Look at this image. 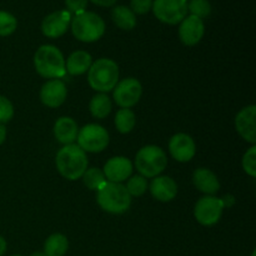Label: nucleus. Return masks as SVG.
Here are the masks:
<instances>
[{"mask_svg":"<svg viewBox=\"0 0 256 256\" xmlns=\"http://www.w3.org/2000/svg\"><path fill=\"white\" fill-rule=\"evenodd\" d=\"M55 164L62 178L74 182L82 176L85 170L88 169L89 162L84 150L80 149L76 144H70L64 145L58 152Z\"/></svg>","mask_w":256,"mask_h":256,"instance_id":"nucleus-1","label":"nucleus"},{"mask_svg":"<svg viewBox=\"0 0 256 256\" xmlns=\"http://www.w3.org/2000/svg\"><path fill=\"white\" fill-rule=\"evenodd\" d=\"M34 66L38 74L46 79H60L66 74L64 55L54 45H42L36 50Z\"/></svg>","mask_w":256,"mask_h":256,"instance_id":"nucleus-2","label":"nucleus"},{"mask_svg":"<svg viewBox=\"0 0 256 256\" xmlns=\"http://www.w3.org/2000/svg\"><path fill=\"white\" fill-rule=\"evenodd\" d=\"M96 202L104 212L118 215L130 209L132 196L125 185L106 182L96 192Z\"/></svg>","mask_w":256,"mask_h":256,"instance_id":"nucleus-3","label":"nucleus"},{"mask_svg":"<svg viewBox=\"0 0 256 256\" xmlns=\"http://www.w3.org/2000/svg\"><path fill=\"white\" fill-rule=\"evenodd\" d=\"M88 82L95 92H112L119 82V66L108 58L98 59L88 70Z\"/></svg>","mask_w":256,"mask_h":256,"instance_id":"nucleus-4","label":"nucleus"},{"mask_svg":"<svg viewBox=\"0 0 256 256\" xmlns=\"http://www.w3.org/2000/svg\"><path fill=\"white\" fill-rule=\"evenodd\" d=\"M168 165V158L164 150L156 145L142 146L135 156V168L139 175L150 179L159 176Z\"/></svg>","mask_w":256,"mask_h":256,"instance_id":"nucleus-5","label":"nucleus"},{"mask_svg":"<svg viewBox=\"0 0 256 256\" xmlns=\"http://www.w3.org/2000/svg\"><path fill=\"white\" fill-rule=\"evenodd\" d=\"M72 35L82 42H98L105 32V22L100 15L92 12H84L72 19Z\"/></svg>","mask_w":256,"mask_h":256,"instance_id":"nucleus-6","label":"nucleus"},{"mask_svg":"<svg viewBox=\"0 0 256 256\" xmlns=\"http://www.w3.org/2000/svg\"><path fill=\"white\" fill-rule=\"evenodd\" d=\"M76 142L85 152H102L109 145V132L99 124H88L79 129Z\"/></svg>","mask_w":256,"mask_h":256,"instance_id":"nucleus-7","label":"nucleus"},{"mask_svg":"<svg viewBox=\"0 0 256 256\" xmlns=\"http://www.w3.org/2000/svg\"><path fill=\"white\" fill-rule=\"evenodd\" d=\"M152 9L160 22L175 25L186 18L188 2L184 0H152Z\"/></svg>","mask_w":256,"mask_h":256,"instance_id":"nucleus-8","label":"nucleus"},{"mask_svg":"<svg viewBox=\"0 0 256 256\" xmlns=\"http://www.w3.org/2000/svg\"><path fill=\"white\" fill-rule=\"evenodd\" d=\"M224 210L222 199L205 195L200 198L194 208V216L199 224L204 226H212L220 220Z\"/></svg>","mask_w":256,"mask_h":256,"instance_id":"nucleus-9","label":"nucleus"},{"mask_svg":"<svg viewBox=\"0 0 256 256\" xmlns=\"http://www.w3.org/2000/svg\"><path fill=\"white\" fill-rule=\"evenodd\" d=\"M114 102L122 109H130L139 102L142 94V86L135 78H126L116 84L114 88Z\"/></svg>","mask_w":256,"mask_h":256,"instance_id":"nucleus-10","label":"nucleus"},{"mask_svg":"<svg viewBox=\"0 0 256 256\" xmlns=\"http://www.w3.org/2000/svg\"><path fill=\"white\" fill-rule=\"evenodd\" d=\"M169 152L179 162H188L195 156L196 145L194 139L185 132L172 135L169 142Z\"/></svg>","mask_w":256,"mask_h":256,"instance_id":"nucleus-11","label":"nucleus"},{"mask_svg":"<svg viewBox=\"0 0 256 256\" xmlns=\"http://www.w3.org/2000/svg\"><path fill=\"white\" fill-rule=\"evenodd\" d=\"M70 22L72 14L68 10H58L44 18L42 22V32L45 36L56 39L66 32Z\"/></svg>","mask_w":256,"mask_h":256,"instance_id":"nucleus-12","label":"nucleus"},{"mask_svg":"<svg viewBox=\"0 0 256 256\" xmlns=\"http://www.w3.org/2000/svg\"><path fill=\"white\" fill-rule=\"evenodd\" d=\"M256 106L255 105H249L245 106L238 112L235 118V128L239 132L240 136L245 142L255 145L256 142Z\"/></svg>","mask_w":256,"mask_h":256,"instance_id":"nucleus-13","label":"nucleus"},{"mask_svg":"<svg viewBox=\"0 0 256 256\" xmlns=\"http://www.w3.org/2000/svg\"><path fill=\"white\" fill-rule=\"evenodd\" d=\"M66 85L60 79L49 80L40 90V100L48 108H59L66 100Z\"/></svg>","mask_w":256,"mask_h":256,"instance_id":"nucleus-14","label":"nucleus"},{"mask_svg":"<svg viewBox=\"0 0 256 256\" xmlns=\"http://www.w3.org/2000/svg\"><path fill=\"white\" fill-rule=\"evenodd\" d=\"M102 172L106 178V182L122 184V182L132 176V164L128 158L114 156L105 162Z\"/></svg>","mask_w":256,"mask_h":256,"instance_id":"nucleus-15","label":"nucleus"},{"mask_svg":"<svg viewBox=\"0 0 256 256\" xmlns=\"http://www.w3.org/2000/svg\"><path fill=\"white\" fill-rule=\"evenodd\" d=\"M205 32L204 22L202 19L189 15L185 18L179 26V38L186 46H194L202 39Z\"/></svg>","mask_w":256,"mask_h":256,"instance_id":"nucleus-16","label":"nucleus"},{"mask_svg":"<svg viewBox=\"0 0 256 256\" xmlns=\"http://www.w3.org/2000/svg\"><path fill=\"white\" fill-rule=\"evenodd\" d=\"M150 192L152 198L158 202H169L175 199L178 194V185L174 179L170 176L162 175V176H155L150 182Z\"/></svg>","mask_w":256,"mask_h":256,"instance_id":"nucleus-17","label":"nucleus"},{"mask_svg":"<svg viewBox=\"0 0 256 256\" xmlns=\"http://www.w3.org/2000/svg\"><path fill=\"white\" fill-rule=\"evenodd\" d=\"M79 126L76 122L69 116H62L55 122L54 135L55 139L62 145L74 144L76 142Z\"/></svg>","mask_w":256,"mask_h":256,"instance_id":"nucleus-18","label":"nucleus"},{"mask_svg":"<svg viewBox=\"0 0 256 256\" xmlns=\"http://www.w3.org/2000/svg\"><path fill=\"white\" fill-rule=\"evenodd\" d=\"M192 182L199 192L205 195H214L220 190V182L216 175L206 168H199L192 174Z\"/></svg>","mask_w":256,"mask_h":256,"instance_id":"nucleus-19","label":"nucleus"},{"mask_svg":"<svg viewBox=\"0 0 256 256\" xmlns=\"http://www.w3.org/2000/svg\"><path fill=\"white\" fill-rule=\"evenodd\" d=\"M92 64V55L84 50H78L72 54L69 55V58L65 62V69L70 75H82L90 69Z\"/></svg>","mask_w":256,"mask_h":256,"instance_id":"nucleus-20","label":"nucleus"},{"mask_svg":"<svg viewBox=\"0 0 256 256\" xmlns=\"http://www.w3.org/2000/svg\"><path fill=\"white\" fill-rule=\"evenodd\" d=\"M69 249V242L60 232L52 234L44 242V254L46 256H64Z\"/></svg>","mask_w":256,"mask_h":256,"instance_id":"nucleus-21","label":"nucleus"},{"mask_svg":"<svg viewBox=\"0 0 256 256\" xmlns=\"http://www.w3.org/2000/svg\"><path fill=\"white\" fill-rule=\"evenodd\" d=\"M112 22L116 24L118 28L122 30H132L136 25V16L132 9L124 5H118L112 12Z\"/></svg>","mask_w":256,"mask_h":256,"instance_id":"nucleus-22","label":"nucleus"},{"mask_svg":"<svg viewBox=\"0 0 256 256\" xmlns=\"http://www.w3.org/2000/svg\"><path fill=\"white\" fill-rule=\"evenodd\" d=\"M112 100H110V98L105 92L96 94L90 100L89 110L92 116L96 118V119H104V118H106L112 112Z\"/></svg>","mask_w":256,"mask_h":256,"instance_id":"nucleus-23","label":"nucleus"},{"mask_svg":"<svg viewBox=\"0 0 256 256\" xmlns=\"http://www.w3.org/2000/svg\"><path fill=\"white\" fill-rule=\"evenodd\" d=\"M114 122L118 132H122V134H129L136 124V116H135L132 110L120 109L118 110L116 115H115Z\"/></svg>","mask_w":256,"mask_h":256,"instance_id":"nucleus-24","label":"nucleus"},{"mask_svg":"<svg viewBox=\"0 0 256 256\" xmlns=\"http://www.w3.org/2000/svg\"><path fill=\"white\" fill-rule=\"evenodd\" d=\"M82 178L85 186L90 190H95V192H98L99 188L106 182V178H105L102 170H100L99 168H90V169H86Z\"/></svg>","mask_w":256,"mask_h":256,"instance_id":"nucleus-25","label":"nucleus"},{"mask_svg":"<svg viewBox=\"0 0 256 256\" xmlns=\"http://www.w3.org/2000/svg\"><path fill=\"white\" fill-rule=\"evenodd\" d=\"M125 188H126L130 196H142V195L145 194V192H146L148 189L146 178L142 176V175L130 176L129 179H128Z\"/></svg>","mask_w":256,"mask_h":256,"instance_id":"nucleus-26","label":"nucleus"},{"mask_svg":"<svg viewBox=\"0 0 256 256\" xmlns=\"http://www.w3.org/2000/svg\"><path fill=\"white\" fill-rule=\"evenodd\" d=\"M18 20L10 12L0 10V36L12 35L16 30Z\"/></svg>","mask_w":256,"mask_h":256,"instance_id":"nucleus-27","label":"nucleus"},{"mask_svg":"<svg viewBox=\"0 0 256 256\" xmlns=\"http://www.w3.org/2000/svg\"><path fill=\"white\" fill-rule=\"evenodd\" d=\"M188 12H192V15L199 18V19H204V18L209 16L212 12V5L208 0H190L188 2Z\"/></svg>","mask_w":256,"mask_h":256,"instance_id":"nucleus-28","label":"nucleus"},{"mask_svg":"<svg viewBox=\"0 0 256 256\" xmlns=\"http://www.w3.org/2000/svg\"><path fill=\"white\" fill-rule=\"evenodd\" d=\"M242 169L252 178L256 176V145H252L242 156Z\"/></svg>","mask_w":256,"mask_h":256,"instance_id":"nucleus-29","label":"nucleus"},{"mask_svg":"<svg viewBox=\"0 0 256 256\" xmlns=\"http://www.w3.org/2000/svg\"><path fill=\"white\" fill-rule=\"evenodd\" d=\"M14 116V106L8 98L0 95V124L9 122Z\"/></svg>","mask_w":256,"mask_h":256,"instance_id":"nucleus-30","label":"nucleus"},{"mask_svg":"<svg viewBox=\"0 0 256 256\" xmlns=\"http://www.w3.org/2000/svg\"><path fill=\"white\" fill-rule=\"evenodd\" d=\"M130 9L134 14L144 15L152 10V0H132L130 2Z\"/></svg>","mask_w":256,"mask_h":256,"instance_id":"nucleus-31","label":"nucleus"},{"mask_svg":"<svg viewBox=\"0 0 256 256\" xmlns=\"http://www.w3.org/2000/svg\"><path fill=\"white\" fill-rule=\"evenodd\" d=\"M65 5L68 8V12L70 14H80V12H86L88 0H65Z\"/></svg>","mask_w":256,"mask_h":256,"instance_id":"nucleus-32","label":"nucleus"},{"mask_svg":"<svg viewBox=\"0 0 256 256\" xmlns=\"http://www.w3.org/2000/svg\"><path fill=\"white\" fill-rule=\"evenodd\" d=\"M222 205H224V209H225V208L234 206V204H235V202H236V200H235L234 195L226 194L224 198H222Z\"/></svg>","mask_w":256,"mask_h":256,"instance_id":"nucleus-33","label":"nucleus"},{"mask_svg":"<svg viewBox=\"0 0 256 256\" xmlns=\"http://www.w3.org/2000/svg\"><path fill=\"white\" fill-rule=\"evenodd\" d=\"M92 2H94V4L99 5V6H105V8H109V6H112V5L116 2V0H90Z\"/></svg>","mask_w":256,"mask_h":256,"instance_id":"nucleus-34","label":"nucleus"},{"mask_svg":"<svg viewBox=\"0 0 256 256\" xmlns=\"http://www.w3.org/2000/svg\"><path fill=\"white\" fill-rule=\"evenodd\" d=\"M5 139H6V128L5 125L0 124V145L5 142Z\"/></svg>","mask_w":256,"mask_h":256,"instance_id":"nucleus-35","label":"nucleus"},{"mask_svg":"<svg viewBox=\"0 0 256 256\" xmlns=\"http://www.w3.org/2000/svg\"><path fill=\"white\" fill-rule=\"evenodd\" d=\"M6 252V242L2 236H0V256H2Z\"/></svg>","mask_w":256,"mask_h":256,"instance_id":"nucleus-36","label":"nucleus"},{"mask_svg":"<svg viewBox=\"0 0 256 256\" xmlns=\"http://www.w3.org/2000/svg\"><path fill=\"white\" fill-rule=\"evenodd\" d=\"M30 256H46L44 254V252H34Z\"/></svg>","mask_w":256,"mask_h":256,"instance_id":"nucleus-37","label":"nucleus"},{"mask_svg":"<svg viewBox=\"0 0 256 256\" xmlns=\"http://www.w3.org/2000/svg\"><path fill=\"white\" fill-rule=\"evenodd\" d=\"M252 256H256V252L254 250V252H252Z\"/></svg>","mask_w":256,"mask_h":256,"instance_id":"nucleus-38","label":"nucleus"},{"mask_svg":"<svg viewBox=\"0 0 256 256\" xmlns=\"http://www.w3.org/2000/svg\"><path fill=\"white\" fill-rule=\"evenodd\" d=\"M184 2H190V0H184Z\"/></svg>","mask_w":256,"mask_h":256,"instance_id":"nucleus-39","label":"nucleus"},{"mask_svg":"<svg viewBox=\"0 0 256 256\" xmlns=\"http://www.w3.org/2000/svg\"><path fill=\"white\" fill-rule=\"evenodd\" d=\"M12 256H22V255H12Z\"/></svg>","mask_w":256,"mask_h":256,"instance_id":"nucleus-40","label":"nucleus"}]
</instances>
